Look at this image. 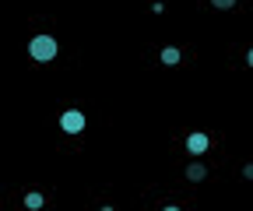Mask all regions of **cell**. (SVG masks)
<instances>
[{"mask_svg":"<svg viewBox=\"0 0 253 211\" xmlns=\"http://www.w3.org/2000/svg\"><path fill=\"white\" fill-rule=\"evenodd\" d=\"M162 64H179V49H176V46L162 49Z\"/></svg>","mask_w":253,"mask_h":211,"instance_id":"5","label":"cell"},{"mask_svg":"<svg viewBox=\"0 0 253 211\" xmlns=\"http://www.w3.org/2000/svg\"><path fill=\"white\" fill-rule=\"evenodd\" d=\"M166 211H179V208H166Z\"/></svg>","mask_w":253,"mask_h":211,"instance_id":"9","label":"cell"},{"mask_svg":"<svg viewBox=\"0 0 253 211\" xmlns=\"http://www.w3.org/2000/svg\"><path fill=\"white\" fill-rule=\"evenodd\" d=\"M246 60H250V67H253V49H250V56H246Z\"/></svg>","mask_w":253,"mask_h":211,"instance_id":"8","label":"cell"},{"mask_svg":"<svg viewBox=\"0 0 253 211\" xmlns=\"http://www.w3.org/2000/svg\"><path fill=\"white\" fill-rule=\"evenodd\" d=\"M25 204H28V208H42V204H46V197H42V194H28V197H25Z\"/></svg>","mask_w":253,"mask_h":211,"instance_id":"6","label":"cell"},{"mask_svg":"<svg viewBox=\"0 0 253 211\" xmlns=\"http://www.w3.org/2000/svg\"><path fill=\"white\" fill-rule=\"evenodd\" d=\"M211 7H218V11H229V7H236V0H211Z\"/></svg>","mask_w":253,"mask_h":211,"instance_id":"7","label":"cell"},{"mask_svg":"<svg viewBox=\"0 0 253 211\" xmlns=\"http://www.w3.org/2000/svg\"><path fill=\"white\" fill-rule=\"evenodd\" d=\"M204 176H208V169H204L201 162H190V166H186V179H190V183H201Z\"/></svg>","mask_w":253,"mask_h":211,"instance_id":"4","label":"cell"},{"mask_svg":"<svg viewBox=\"0 0 253 211\" xmlns=\"http://www.w3.org/2000/svg\"><path fill=\"white\" fill-rule=\"evenodd\" d=\"M60 127L67 130V134H81V130H84V116H81L78 109H67V113L60 116Z\"/></svg>","mask_w":253,"mask_h":211,"instance_id":"2","label":"cell"},{"mask_svg":"<svg viewBox=\"0 0 253 211\" xmlns=\"http://www.w3.org/2000/svg\"><path fill=\"white\" fill-rule=\"evenodd\" d=\"M28 53L36 56V60H53L56 56V39H49V36H36L28 42Z\"/></svg>","mask_w":253,"mask_h":211,"instance_id":"1","label":"cell"},{"mask_svg":"<svg viewBox=\"0 0 253 211\" xmlns=\"http://www.w3.org/2000/svg\"><path fill=\"white\" fill-rule=\"evenodd\" d=\"M208 148H211V137H208V134H190V137H186V152H190V155H204Z\"/></svg>","mask_w":253,"mask_h":211,"instance_id":"3","label":"cell"}]
</instances>
